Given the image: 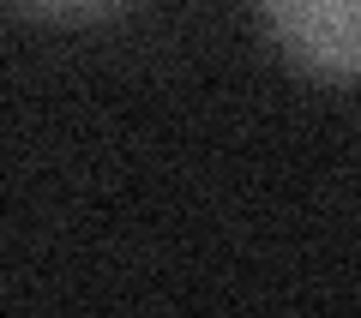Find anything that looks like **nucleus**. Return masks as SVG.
<instances>
[{
	"label": "nucleus",
	"instance_id": "nucleus-1",
	"mask_svg": "<svg viewBox=\"0 0 361 318\" xmlns=\"http://www.w3.org/2000/svg\"><path fill=\"white\" fill-rule=\"evenodd\" d=\"M265 37L319 84H361V0H259Z\"/></svg>",
	"mask_w": 361,
	"mask_h": 318
},
{
	"label": "nucleus",
	"instance_id": "nucleus-2",
	"mask_svg": "<svg viewBox=\"0 0 361 318\" xmlns=\"http://www.w3.org/2000/svg\"><path fill=\"white\" fill-rule=\"evenodd\" d=\"M6 6L37 25H103V18L133 13L139 0H6Z\"/></svg>",
	"mask_w": 361,
	"mask_h": 318
}]
</instances>
